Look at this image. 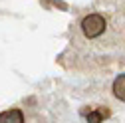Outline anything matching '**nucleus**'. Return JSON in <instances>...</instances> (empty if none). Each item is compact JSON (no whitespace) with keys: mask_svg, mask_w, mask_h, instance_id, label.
Listing matches in <instances>:
<instances>
[{"mask_svg":"<svg viewBox=\"0 0 125 123\" xmlns=\"http://www.w3.org/2000/svg\"><path fill=\"white\" fill-rule=\"evenodd\" d=\"M113 93L117 99L125 101V75H117L113 82Z\"/></svg>","mask_w":125,"mask_h":123,"instance_id":"20e7f679","label":"nucleus"},{"mask_svg":"<svg viewBox=\"0 0 125 123\" xmlns=\"http://www.w3.org/2000/svg\"><path fill=\"white\" fill-rule=\"evenodd\" d=\"M0 123H24V113L20 109H6L0 113Z\"/></svg>","mask_w":125,"mask_h":123,"instance_id":"f03ea898","label":"nucleus"},{"mask_svg":"<svg viewBox=\"0 0 125 123\" xmlns=\"http://www.w3.org/2000/svg\"><path fill=\"white\" fill-rule=\"evenodd\" d=\"M82 32L85 38H97L105 32V28H107V22L105 18L101 16V14H87V16L82 20Z\"/></svg>","mask_w":125,"mask_h":123,"instance_id":"f257e3e1","label":"nucleus"},{"mask_svg":"<svg viewBox=\"0 0 125 123\" xmlns=\"http://www.w3.org/2000/svg\"><path fill=\"white\" fill-rule=\"evenodd\" d=\"M107 115H109V109H105V107H97V109H93V111L87 113V123H101Z\"/></svg>","mask_w":125,"mask_h":123,"instance_id":"7ed1b4c3","label":"nucleus"}]
</instances>
